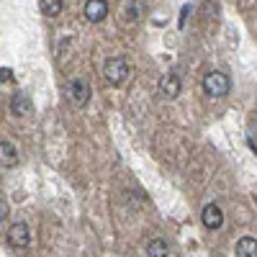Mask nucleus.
<instances>
[{
  "label": "nucleus",
  "mask_w": 257,
  "mask_h": 257,
  "mask_svg": "<svg viewBox=\"0 0 257 257\" xmlns=\"http://www.w3.org/2000/svg\"><path fill=\"white\" fill-rule=\"evenodd\" d=\"M128 75H132V70H128V62L123 57H111L108 62L103 64V77H105L108 85H113V88L123 85L128 80Z\"/></svg>",
  "instance_id": "f257e3e1"
},
{
  "label": "nucleus",
  "mask_w": 257,
  "mask_h": 257,
  "mask_svg": "<svg viewBox=\"0 0 257 257\" xmlns=\"http://www.w3.org/2000/svg\"><path fill=\"white\" fill-rule=\"evenodd\" d=\"M203 90H206V95H211V98H224L229 90H231V82H229V77L224 75V72H208L206 77H203Z\"/></svg>",
  "instance_id": "f03ea898"
},
{
  "label": "nucleus",
  "mask_w": 257,
  "mask_h": 257,
  "mask_svg": "<svg viewBox=\"0 0 257 257\" xmlns=\"http://www.w3.org/2000/svg\"><path fill=\"white\" fill-rule=\"evenodd\" d=\"M67 93H70V100L77 105V108H82V105H88V100H90V85H88V80L75 77L67 85Z\"/></svg>",
  "instance_id": "7ed1b4c3"
},
{
  "label": "nucleus",
  "mask_w": 257,
  "mask_h": 257,
  "mask_svg": "<svg viewBox=\"0 0 257 257\" xmlns=\"http://www.w3.org/2000/svg\"><path fill=\"white\" fill-rule=\"evenodd\" d=\"M82 16L90 21V24H100V21L108 16V3L105 0H88L82 8Z\"/></svg>",
  "instance_id": "20e7f679"
},
{
  "label": "nucleus",
  "mask_w": 257,
  "mask_h": 257,
  "mask_svg": "<svg viewBox=\"0 0 257 257\" xmlns=\"http://www.w3.org/2000/svg\"><path fill=\"white\" fill-rule=\"evenodd\" d=\"M8 242H11V247H16V249L29 247V242H31L29 226H26V224H13V226L8 229Z\"/></svg>",
  "instance_id": "39448f33"
},
{
  "label": "nucleus",
  "mask_w": 257,
  "mask_h": 257,
  "mask_svg": "<svg viewBox=\"0 0 257 257\" xmlns=\"http://www.w3.org/2000/svg\"><path fill=\"white\" fill-rule=\"evenodd\" d=\"M201 221H203L206 229H221L224 213H221V208H219L216 203H208V206L203 208V213H201Z\"/></svg>",
  "instance_id": "423d86ee"
},
{
  "label": "nucleus",
  "mask_w": 257,
  "mask_h": 257,
  "mask_svg": "<svg viewBox=\"0 0 257 257\" xmlns=\"http://www.w3.org/2000/svg\"><path fill=\"white\" fill-rule=\"evenodd\" d=\"M180 90H183V82H180V77H178V75L170 72V75H165V77L160 80V93H162L165 98L173 100V98H178V95H180Z\"/></svg>",
  "instance_id": "0eeeda50"
},
{
  "label": "nucleus",
  "mask_w": 257,
  "mask_h": 257,
  "mask_svg": "<svg viewBox=\"0 0 257 257\" xmlns=\"http://www.w3.org/2000/svg\"><path fill=\"white\" fill-rule=\"evenodd\" d=\"M11 111H13L16 116H29V113L34 111L31 98H29L26 93H16V95L11 98Z\"/></svg>",
  "instance_id": "6e6552de"
},
{
  "label": "nucleus",
  "mask_w": 257,
  "mask_h": 257,
  "mask_svg": "<svg viewBox=\"0 0 257 257\" xmlns=\"http://www.w3.org/2000/svg\"><path fill=\"white\" fill-rule=\"evenodd\" d=\"M0 165H6V167L18 165V152L11 142H0Z\"/></svg>",
  "instance_id": "1a4fd4ad"
},
{
  "label": "nucleus",
  "mask_w": 257,
  "mask_h": 257,
  "mask_svg": "<svg viewBox=\"0 0 257 257\" xmlns=\"http://www.w3.org/2000/svg\"><path fill=\"white\" fill-rule=\"evenodd\" d=\"M237 257H257V239L254 237H242L237 242Z\"/></svg>",
  "instance_id": "9d476101"
},
{
  "label": "nucleus",
  "mask_w": 257,
  "mask_h": 257,
  "mask_svg": "<svg viewBox=\"0 0 257 257\" xmlns=\"http://www.w3.org/2000/svg\"><path fill=\"white\" fill-rule=\"evenodd\" d=\"M147 257H170V247L165 239H152L147 244Z\"/></svg>",
  "instance_id": "9b49d317"
},
{
  "label": "nucleus",
  "mask_w": 257,
  "mask_h": 257,
  "mask_svg": "<svg viewBox=\"0 0 257 257\" xmlns=\"http://www.w3.org/2000/svg\"><path fill=\"white\" fill-rule=\"evenodd\" d=\"M62 8H64V0H41V11H44V16H49V18L59 16Z\"/></svg>",
  "instance_id": "f8f14e48"
},
{
  "label": "nucleus",
  "mask_w": 257,
  "mask_h": 257,
  "mask_svg": "<svg viewBox=\"0 0 257 257\" xmlns=\"http://www.w3.org/2000/svg\"><path fill=\"white\" fill-rule=\"evenodd\" d=\"M13 80V70L11 67H0V82H11Z\"/></svg>",
  "instance_id": "ddd939ff"
},
{
  "label": "nucleus",
  "mask_w": 257,
  "mask_h": 257,
  "mask_svg": "<svg viewBox=\"0 0 257 257\" xmlns=\"http://www.w3.org/2000/svg\"><path fill=\"white\" fill-rule=\"evenodd\" d=\"M8 213H11V208H8V203H6V201H0V224H3V221L8 219Z\"/></svg>",
  "instance_id": "4468645a"
}]
</instances>
